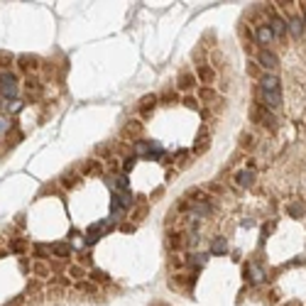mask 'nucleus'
I'll return each instance as SVG.
<instances>
[{
	"label": "nucleus",
	"instance_id": "obj_1",
	"mask_svg": "<svg viewBox=\"0 0 306 306\" xmlns=\"http://www.w3.org/2000/svg\"><path fill=\"white\" fill-rule=\"evenodd\" d=\"M17 86H20L17 74H12V71H2V74H0V96H2V98L15 101V98H17Z\"/></svg>",
	"mask_w": 306,
	"mask_h": 306
},
{
	"label": "nucleus",
	"instance_id": "obj_2",
	"mask_svg": "<svg viewBox=\"0 0 306 306\" xmlns=\"http://www.w3.org/2000/svg\"><path fill=\"white\" fill-rule=\"evenodd\" d=\"M250 118H252L255 122H260V125H269V127H274V118L269 115V111H267L262 103L252 106V111H250Z\"/></svg>",
	"mask_w": 306,
	"mask_h": 306
},
{
	"label": "nucleus",
	"instance_id": "obj_3",
	"mask_svg": "<svg viewBox=\"0 0 306 306\" xmlns=\"http://www.w3.org/2000/svg\"><path fill=\"white\" fill-rule=\"evenodd\" d=\"M257 64H260L262 69H267V71H274V69L279 66V57H277L274 52H269V49H260V52H257Z\"/></svg>",
	"mask_w": 306,
	"mask_h": 306
},
{
	"label": "nucleus",
	"instance_id": "obj_4",
	"mask_svg": "<svg viewBox=\"0 0 306 306\" xmlns=\"http://www.w3.org/2000/svg\"><path fill=\"white\" fill-rule=\"evenodd\" d=\"M245 277H247V282H250V284H262V282L267 279L265 269H262L257 262H250V265L245 267Z\"/></svg>",
	"mask_w": 306,
	"mask_h": 306
},
{
	"label": "nucleus",
	"instance_id": "obj_5",
	"mask_svg": "<svg viewBox=\"0 0 306 306\" xmlns=\"http://www.w3.org/2000/svg\"><path fill=\"white\" fill-rule=\"evenodd\" d=\"M262 96V106L269 111H277L282 106V91H260Z\"/></svg>",
	"mask_w": 306,
	"mask_h": 306
},
{
	"label": "nucleus",
	"instance_id": "obj_6",
	"mask_svg": "<svg viewBox=\"0 0 306 306\" xmlns=\"http://www.w3.org/2000/svg\"><path fill=\"white\" fill-rule=\"evenodd\" d=\"M196 83H198V78L191 71H184V74H179V78H177V88L179 91H191V88H196Z\"/></svg>",
	"mask_w": 306,
	"mask_h": 306
},
{
	"label": "nucleus",
	"instance_id": "obj_7",
	"mask_svg": "<svg viewBox=\"0 0 306 306\" xmlns=\"http://www.w3.org/2000/svg\"><path fill=\"white\" fill-rule=\"evenodd\" d=\"M255 39L260 42V44H272L274 42V35H272V30H269V25L265 22V25H257V30H255Z\"/></svg>",
	"mask_w": 306,
	"mask_h": 306
},
{
	"label": "nucleus",
	"instance_id": "obj_8",
	"mask_svg": "<svg viewBox=\"0 0 306 306\" xmlns=\"http://www.w3.org/2000/svg\"><path fill=\"white\" fill-rule=\"evenodd\" d=\"M267 25H269V30H272L274 37H284L287 35V20H282L279 15H272Z\"/></svg>",
	"mask_w": 306,
	"mask_h": 306
},
{
	"label": "nucleus",
	"instance_id": "obj_9",
	"mask_svg": "<svg viewBox=\"0 0 306 306\" xmlns=\"http://www.w3.org/2000/svg\"><path fill=\"white\" fill-rule=\"evenodd\" d=\"M196 78H198L203 86H211V83H213V78H216V71H213L208 64H201V66L196 69Z\"/></svg>",
	"mask_w": 306,
	"mask_h": 306
},
{
	"label": "nucleus",
	"instance_id": "obj_10",
	"mask_svg": "<svg viewBox=\"0 0 306 306\" xmlns=\"http://www.w3.org/2000/svg\"><path fill=\"white\" fill-rule=\"evenodd\" d=\"M260 91H282L279 78H277L274 74H265V76L260 78Z\"/></svg>",
	"mask_w": 306,
	"mask_h": 306
},
{
	"label": "nucleus",
	"instance_id": "obj_11",
	"mask_svg": "<svg viewBox=\"0 0 306 306\" xmlns=\"http://www.w3.org/2000/svg\"><path fill=\"white\" fill-rule=\"evenodd\" d=\"M108 186H111V191H113V193L130 191V182H127V177H125V174H115L113 179H108Z\"/></svg>",
	"mask_w": 306,
	"mask_h": 306
},
{
	"label": "nucleus",
	"instance_id": "obj_12",
	"mask_svg": "<svg viewBox=\"0 0 306 306\" xmlns=\"http://www.w3.org/2000/svg\"><path fill=\"white\" fill-rule=\"evenodd\" d=\"M287 30L292 32V37H297V39H299V37L304 35V20H302L299 15H292V17H289V22H287Z\"/></svg>",
	"mask_w": 306,
	"mask_h": 306
},
{
	"label": "nucleus",
	"instance_id": "obj_13",
	"mask_svg": "<svg viewBox=\"0 0 306 306\" xmlns=\"http://www.w3.org/2000/svg\"><path fill=\"white\" fill-rule=\"evenodd\" d=\"M150 152H152V142H147V140H135L132 142V154L135 157H150Z\"/></svg>",
	"mask_w": 306,
	"mask_h": 306
},
{
	"label": "nucleus",
	"instance_id": "obj_14",
	"mask_svg": "<svg viewBox=\"0 0 306 306\" xmlns=\"http://www.w3.org/2000/svg\"><path fill=\"white\" fill-rule=\"evenodd\" d=\"M228 252V240L226 238H213V243L208 247V255H226Z\"/></svg>",
	"mask_w": 306,
	"mask_h": 306
},
{
	"label": "nucleus",
	"instance_id": "obj_15",
	"mask_svg": "<svg viewBox=\"0 0 306 306\" xmlns=\"http://www.w3.org/2000/svg\"><path fill=\"white\" fill-rule=\"evenodd\" d=\"M20 64H17V66H20V71H32V69H37V66H39V59H37V57H30V54H25V57H20Z\"/></svg>",
	"mask_w": 306,
	"mask_h": 306
},
{
	"label": "nucleus",
	"instance_id": "obj_16",
	"mask_svg": "<svg viewBox=\"0 0 306 306\" xmlns=\"http://www.w3.org/2000/svg\"><path fill=\"white\" fill-rule=\"evenodd\" d=\"M157 106V96L154 93H150V96H145L142 101H140V113L142 115H147V113H152V108Z\"/></svg>",
	"mask_w": 306,
	"mask_h": 306
},
{
	"label": "nucleus",
	"instance_id": "obj_17",
	"mask_svg": "<svg viewBox=\"0 0 306 306\" xmlns=\"http://www.w3.org/2000/svg\"><path fill=\"white\" fill-rule=\"evenodd\" d=\"M71 243H54L52 245V255H57V257H71Z\"/></svg>",
	"mask_w": 306,
	"mask_h": 306
},
{
	"label": "nucleus",
	"instance_id": "obj_18",
	"mask_svg": "<svg viewBox=\"0 0 306 306\" xmlns=\"http://www.w3.org/2000/svg\"><path fill=\"white\" fill-rule=\"evenodd\" d=\"M101 172H103V164H101L98 159H91V162H86V164H83V174H86V177H88V174L98 177Z\"/></svg>",
	"mask_w": 306,
	"mask_h": 306
},
{
	"label": "nucleus",
	"instance_id": "obj_19",
	"mask_svg": "<svg viewBox=\"0 0 306 306\" xmlns=\"http://www.w3.org/2000/svg\"><path fill=\"white\" fill-rule=\"evenodd\" d=\"M235 182L240 184V186H250V184L255 182V172H252V169H243V172H238V174H235Z\"/></svg>",
	"mask_w": 306,
	"mask_h": 306
},
{
	"label": "nucleus",
	"instance_id": "obj_20",
	"mask_svg": "<svg viewBox=\"0 0 306 306\" xmlns=\"http://www.w3.org/2000/svg\"><path fill=\"white\" fill-rule=\"evenodd\" d=\"M216 98V91L211 88V86H203V88H198V103H211Z\"/></svg>",
	"mask_w": 306,
	"mask_h": 306
},
{
	"label": "nucleus",
	"instance_id": "obj_21",
	"mask_svg": "<svg viewBox=\"0 0 306 306\" xmlns=\"http://www.w3.org/2000/svg\"><path fill=\"white\" fill-rule=\"evenodd\" d=\"M191 213H193V216H208V213H211V203H208V201H198V203L191 206Z\"/></svg>",
	"mask_w": 306,
	"mask_h": 306
},
{
	"label": "nucleus",
	"instance_id": "obj_22",
	"mask_svg": "<svg viewBox=\"0 0 306 306\" xmlns=\"http://www.w3.org/2000/svg\"><path fill=\"white\" fill-rule=\"evenodd\" d=\"M206 260H208V252H201V255H189V257H186V262H189L191 267H196V269H198V267H203V265H206Z\"/></svg>",
	"mask_w": 306,
	"mask_h": 306
},
{
	"label": "nucleus",
	"instance_id": "obj_23",
	"mask_svg": "<svg viewBox=\"0 0 306 306\" xmlns=\"http://www.w3.org/2000/svg\"><path fill=\"white\" fill-rule=\"evenodd\" d=\"M32 272L37 274V277H49V267L42 262V260H37V262H32Z\"/></svg>",
	"mask_w": 306,
	"mask_h": 306
},
{
	"label": "nucleus",
	"instance_id": "obj_24",
	"mask_svg": "<svg viewBox=\"0 0 306 306\" xmlns=\"http://www.w3.org/2000/svg\"><path fill=\"white\" fill-rule=\"evenodd\" d=\"M135 162H137V157H135V154H130V157H125V162H122V174H127V172H132V167H135Z\"/></svg>",
	"mask_w": 306,
	"mask_h": 306
},
{
	"label": "nucleus",
	"instance_id": "obj_25",
	"mask_svg": "<svg viewBox=\"0 0 306 306\" xmlns=\"http://www.w3.org/2000/svg\"><path fill=\"white\" fill-rule=\"evenodd\" d=\"M182 103L186 108H191V111H198V98H193V96H184Z\"/></svg>",
	"mask_w": 306,
	"mask_h": 306
},
{
	"label": "nucleus",
	"instance_id": "obj_26",
	"mask_svg": "<svg viewBox=\"0 0 306 306\" xmlns=\"http://www.w3.org/2000/svg\"><path fill=\"white\" fill-rule=\"evenodd\" d=\"M25 250H27V243H25V240H12V243H10V252H17V255H20V252H25Z\"/></svg>",
	"mask_w": 306,
	"mask_h": 306
},
{
	"label": "nucleus",
	"instance_id": "obj_27",
	"mask_svg": "<svg viewBox=\"0 0 306 306\" xmlns=\"http://www.w3.org/2000/svg\"><path fill=\"white\" fill-rule=\"evenodd\" d=\"M240 147L252 150V147H255V137H252V135H243V137H240Z\"/></svg>",
	"mask_w": 306,
	"mask_h": 306
},
{
	"label": "nucleus",
	"instance_id": "obj_28",
	"mask_svg": "<svg viewBox=\"0 0 306 306\" xmlns=\"http://www.w3.org/2000/svg\"><path fill=\"white\" fill-rule=\"evenodd\" d=\"M7 111L10 113H20L22 111V101H17V98L15 101H7Z\"/></svg>",
	"mask_w": 306,
	"mask_h": 306
},
{
	"label": "nucleus",
	"instance_id": "obj_29",
	"mask_svg": "<svg viewBox=\"0 0 306 306\" xmlns=\"http://www.w3.org/2000/svg\"><path fill=\"white\" fill-rule=\"evenodd\" d=\"M196 142H198V145H196V147H193V152H196V154H198V152H203V150H206V145H208V140H206V135H201V137H198V140H196Z\"/></svg>",
	"mask_w": 306,
	"mask_h": 306
},
{
	"label": "nucleus",
	"instance_id": "obj_30",
	"mask_svg": "<svg viewBox=\"0 0 306 306\" xmlns=\"http://www.w3.org/2000/svg\"><path fill=\"white\" fill-rule=\"evenodd\" d=\"M69 274H71V277H76V279H81V277H83V267L71 265V267H69Z\"/></svg>",
	"mask_w": 306,
	"mask_h": 306
},
{
	"label": "nucleus",
	"instance_id": "obj_31",
	"mask_svg": "<svg viewBox=\"0 0 306 306\" xmlns=\"http://www.w3.org/2000/svg\"><path fill=\"white\" fill-rule=\"evenodd\" d=\"M287 211H289V216H294V218H299V216H302V213H304V208H302V206H299V203H294V206H289V208H287Z\"/></svg>",
	"mask_w": 306,
	"mask_h": 306
},
{
	"label": "nucleus",
	"instance_id": "obj_32",
	"mask_svg": "<svg viewBox=\"0 0 306 306\" xmlns=\"http://www.w3.org/2000/svg\"><path fill=\"white\" fill-rule=\"evenodd\" d=\"M35 252H37L39 257H44V255H52V245H49V247H44V245H35Z\"/></svg>",
	"mask_w": 306,
	"mask_h": 306
},
{
	"label": "nucleus",
	"instance_id": "obj_33",
	"mask_svg": "<svg viewBox=\"0 0 306 306\" xmlns=\"http://www.w3.org/2000/svg\"><path fill=\"white\" fill-rule=\"evenodd\" d=\"M76 289H78V292H91V294L96 292V287H93V284H88V282H78V284H76Z\"/></svg>",
	"mask_w": 306,
	"mask_h": 306
},
{
	"label": "nucleus",
	"instance_id": "obj_34",
	"mask_svg": "<svg viewBox=\"0 0 306 306\" xmlns=\"http://www.w3.org/2000/svg\"><path fill=\"white\" fill-rule=\"evenodd\" d=\"M10 64H12V57H10V54H5V52H0V66H2V69H7Z\"/></svg>",
	"mask_w": 306,
	"mask_h": 306
},
{
	"label": "nucleus",
	"instance_id": "obj_35",
	"mask_svg": "<svg viewBox=\"0 0 306 306\" xmlns=\"http://www.w3.org/2000/svg\"><path fill=\"white\" fill-rule=\"evenodd\" d=\"M140 130H142V127H140V125H137V122L132 120V125H127V127H125V135H137V132H140Z\"/></svg>",
	"mask_w": 306,
	"mask_h": 306
},
{
	"label": "nucleus",
	"instance_id": "obj_36",
	"mask_svg": "<svg viewBox=\"0 0 306 306\" xmlns=\"http://www.w3.org/2000/svg\"><path fill=\"white\" fill-rule=\"evenodd\" d=\"M91 277H93V279H98V282H111V277H108V274H103V272H96V269L91 272Z\"/></svg>",
	"mask_w": 306,
	"mask_h": 306
},
{
	"label": "nucleus",
	"instance_id": "obj_37",
	"mask_svg": "<svg viewBox=\"0 0 306 306\" xmlns=\"http://www.w3.org/2000/svg\"><path fill=\"white\" fill-rule=\"evenodd\" d=\"M61 184H64V186H66V189H71V186H74V184H76V177H74V174H66V177H64V179H61Z\"/></svg>",
	"mask_w": 306,
	"mask_h": 306
},
{
	"label": "nucleus",
	"instance_id": "obj_38",
	"mask_svg": "<svg viewBox=\"0 0 306 306\" xmlns=\"http://www.w3.org/2000/svg\"><path fill=\"white\" fill-rule=\"evenodd\" d=\"M162 101H164V103H172V101H177V93H174V91H167V93L162 96Z\"/></svg>",
	"mask_w": 306,
	"mask_h": 306
},
{
	"label": "nucleus",
	"instance_id": "obj_39",
	"mask_svg": "<svg viewBox=\"0 0 306 306\" xmlns=\"http://www.w3.org/2000/svg\"><path fill=\"white\" fill-rule=\"evenodd\" d=\"M169 240H172V247H174V250H177V247H179V245H182V235H179V233H174V235H172V238H169Z\"/></svg>",
	"mask_w": 306,
	"mask_h": 306
},
{
	"label": "nucleus",
	"instance_id": "obj_40",
	"mask_svg": "<svg viewBox=\"0 0 306 306\" xmlns=\"http://www.w3.org/2000/svg\"><path fill=\"white\" fill-rule=\"evenodd\" d=\"M7 130H10V122L5 120V118H0V135H2V132H7Z\"/></svg>",
	"mask_w": 306,
	"mask_h": 306
},
{
	"label": "nucleus",
	"instance_id": "obj_41",
	"mask_svg": "<svg viewBox=\"0 0 306 306\" xmlns=\"http://www.w3.org/2000/svg\"><path fill=\"white\" fill-rule=\"evenodd\" d=\"M52 282H54V284H59V287H66V284H69V282H66V277H52Z\"/></svg>",
	"mask_w": 306,
	"mask_h": 306
},
{
	"label": "nucleus",
	"instance_id": "obj_42",
	"mask_svg": "<svg viewBox=\"0 0 306 306\" xmlns=\"http://www.w3.org/2000/svg\"><path fill=\"white\" fill-rule=\"evenodd\" d=\"M81 265H91V255H88V252L81 255Z\"/></svg>",
	"mask_w": 306,
	"mask_h": 306
},
{
	"label": "nucleus",
	"instance_id": "obj_43",
	"mask_svg": "<svg viewBox=\"0 0 306 306\" xmlns=\"http://www.w3.org/2000/svg\"><path fill=\"white\" fill-rule=\"evenodd\" d=\"M302 20H304V25H306V5H304V15H302Z\"/></svg>",
	"mask_w": 306,
	"mask_h": 306
},
{
	"label": "nucleus",
	"instance_id": "obj_44",
	"mask_svg": "<svg viewBox=\"0 0 306 306\" xmlns=\"http://www.w3.org/2000/svg\"><path fill=\"white\" fill-rule=\"evenodd\" d=\"M289 306H302V304H299V302H292V304H289Z\"/></svg>",
	"mask_w": 306,
	"mask_h": 306
}]
</instances>
